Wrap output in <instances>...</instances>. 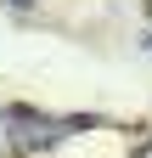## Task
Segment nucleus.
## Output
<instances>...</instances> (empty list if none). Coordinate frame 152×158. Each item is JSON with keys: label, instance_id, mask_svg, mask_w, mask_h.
Segmentation results:
<instances>
[{"label": "nucleus", "instance_id": "obj_1", "mask_svg": "<svg viewBox=\"0 0 152 158\" xmlns=\"http://www.w3.org/2000/svg\"><path fill=\"white\" fill-rule=\"evenodd\" d=\"M73 130H90V118H40V113L11 107V113H6V152L56 147V141H62V135H73Z\"/></svg>", "mask_w": 152, "mask_h": 158}, {"label": "nucleus", "instance_id": "obj_2", "mask_svg": "<svg viewBox=\"0 0 152 158\" xmlns=\"http://www.w3.org/2000/svg\"><path fill=\"white\" fill-rule=\"evenodd\" d=\"M130 158H152V141H141V147H135V152H130Z\"/></svg>", "mask_w": 152, "mask_h": 158}, {"label": "nucleus", "instance_id": "obj_4", "mask_svg": "<svg viewBox=\"0 0 152 158\" xmlns=\"http://www.w3.org/2000/svg\"><path fill=\"white\" fill-rule=\"evenodd\" d=\"M146 51H152V34H146Z\"/></svg>", "mask_w": 152, "mask_h": 158}, {"label": "nucleus", "instance_id": "obj_3", "mask_svg": "<svg viewBox=\"0 0 152 158\" xmlns=\"http://www.w3.org/2000/svg\"><path fill=\"white\" fill-rule=\"evenodd\" d=\"M11 6H34V0H11Z\"/></svg>", "mask_w": 152, "mask_h": 158}]
</instances>
